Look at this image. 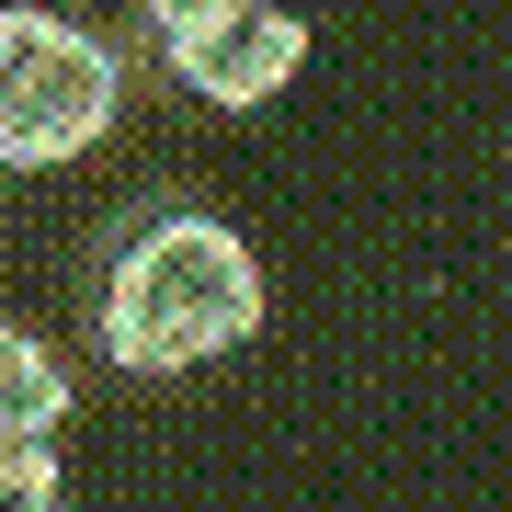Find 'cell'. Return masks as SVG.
Instances as JSON below:
<instances>
[{"mask_svg": "<svg viewBox=\"0 0 512 512\" xmlns=\"http://www.w3.org/2000/svg\"><path fill=\"white\" fill-rule=\"evenodd\" d=\"M262 330V262L251 239L205 205H148L114 228L92 274V342L114 376H205Z\"/></svg>", "mask_w": 512, "mask_h": 512, "instance_id": "cell-1", "label": "cell"}, {"mask_svg": "<svg viewBox=\"0 0 512 512\" xmlns=\"http://www.w3.org/2000/svg\"><path fill=\"white\" fill-rule=\"evenodd\" d=\"M137 12H148V46H160V57H183L194 35H217V23L262 12V0H137Z\"/></svg>", "mask_w": 512, "mask_h": 512, "instance_id": "cell-6", "label": "cell"}, {"mask_svg": "<svg viewBox=\"0 0 512 512\" xmlns=\"http://www.w3.org/2000/svg\"><path fill=\"white\" fill-rule=\"evenodd\" d=\"M296 69H308V12H296V0H262V12H239V23H217V35H194L171 57V80H183L194 103H217V114L274 103Z\"/></svg>", "mask_w": 512, "mask_h": 512, "instance_id": "cell-3", "label": "cell"}, {"mask_svg": "<svg viewBox=\"0 0 512 512\" xmlns=\"http://www.w3.org/2000/svg\"><path fill=\"white\" fill-rule=\"evenodd\" d=\"M126 114V57L114 35L46 12V0H12L0 12V171H69L92 160Z\"/></svg>", "mask_w": 512, "mask_h": 512, "instance_id": "cell-2", "label": "cell"}, {"mask_svg": "<svg viewBox=\"0 0 512 512\" xmlns=\"http://www.w3.org/2000/svg\"><path fill=\"white\" fill-rule=\"evenodd\" d=\"M0 512H69V467H57V444H0Z\"/></svg>", "mask_w": 512, "mask_h": 512, "instance_id": "cell-5", "label": "cell"}, {"mask_svg": "<svg viewBox=\"0 0 512 512\" xmlns=\"http://www.w3.org/2000/svg\"><path fill=\"white\" fill-rule=\"evenodd\" d=\"M69 365H57V342H35L23 319H0V444H57L69 433Z\"/></svg>", "mask_w": 512, "mask_h": 512, "instance_id": "cell-4", "label": "cell"}]
</instances>
